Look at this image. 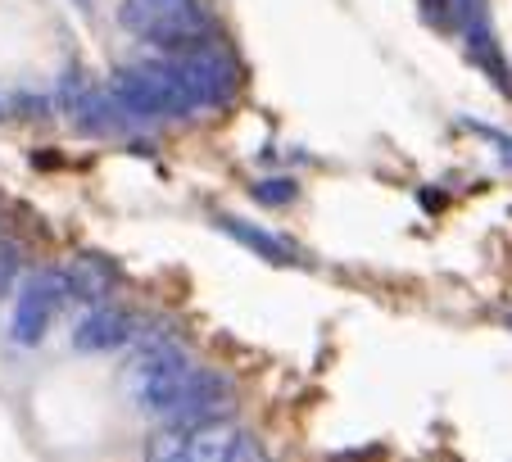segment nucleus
I'll return each mask as SVG.
<instances>
[{
    "label": "nucleus",
    "mask_w": 512,
    "mask_h": 462,
    "mask_svg": "<svg viewBox=\"0 0 512 462\" xmlns=\"http://www.w3.org/2000/svg\"><path fill=\"white\" fill-rule=\"evenodd\" d=\"M150 458H164V462H254V458H263V449L245 426L223 422V417H204V422L164 426V431L150 440Z\"/></svg>",
    "instance_id": "f257e3e1"
},
{
    "label": "nucleus",
    "mask_w": 512,
    "mask_h": 462,
    "mask_svg": "<svg viewBox=\"0 0 512 462\" xmlns=\"http://www.w3.org/2000/svg\"><path fill=\"white\" fill-rule=\"evenodd\" d=\"M109 100L132 118H191L195 100L168 64H132L109 77Z\"/></svg>",
    "instance_id": "f03ea898"
},
{
    "label": "nucleus",
    "mask_w": 512,
    "mask_h": 462,
    "mask_svg": "<svg viewBox=\"0 0 512 462\" xmlns=\"http://www.w3.org/2000/svg\"><path fill=\"white\" fill-rule=\"evenodd\" d=\"M168 68L177 73V82L186 87V96L195 100V109L200 105H227V100H232V87H236L232 59L218 55V50L191 46L177 59H168Z\"/></svg>",
    "instance_id": "7ed1b4c3"
},
{
    "label": "nucleus",
    "mask_w": 512,
    "mask_h": 462,
    "mask_svg": "<svg viewBox=\"0 0 512 462\" xmlns=\"http://www.w3.org/2000/svg\"><path fill=\"white\" fill-rule=\"evenodd\" d=\"M64 277H50V272H41V277L23 281L19 295H14V313H10V336L19 340V345H41V336H46L50 318H55L59 299H64Z\"/></svg>",
    "instance_id": "20e7f679"
},
{
    "label": "nucleus",
    "mask_w": 512,
    "mask_h": 462,
    "mask_svg": "<svg viewBox=\"0 0 512 462\" xmlns=\"http://www.w3.org/2000/svg\"><path fill=\"white\" fill-rule=\"evenodd\" d=\"M64 109H68V118H73V123L87 127V132H96V136L118 132V118H123V109H118L109 96L91 91L78 73L64 77Z\"/></svg>",
    "instance_id": "39448f33"
},
{
    "label": "nucleus",
    "mask_w": 512,
    "mask_h": 462,
    "mask_svg": "<svg viewBox=\"0 0 512 462\" xmlns=\"http://www.w3.org/2000/svg\"><path fill=\"white\" fill-rule=\"evenodd\" d=\"M127 340H132V313L123 308H91L73 331V345L82 354H109V349H123Z\"/></svg>",
    "instance_id": "423d86ee"
},
{
    "label": "nucleus",
    "mask_w": 512,
    "mask_h": 462,
    "mask_svg": "<svg viewBox=\"0 0 512 462\" xmlns=\"http://www.w3.org/2000/svg\"><path fill=\"white\" fill-rule=\"evenodd\" d=\"M218 231H227V236H232V241H241L245 250H254L259 254V259H268V263H281V268H286V263H295L300 259V254L290 250V241L286 236H272V231H263V227H254V222H245V218H227V213H218Z\"/></svg>",
    "instance_id": "0eeeda50"
},
{
    "label": "nucleus",
    "mask_w": 512,
    "mask_h": 462,
    "mask_svg": "<svg viewBox=\"0 0 512 462\" xmlns=\"http://www.w3.org/2000/svg\"><path fill=\"white\" fill-rule=\"evenodd\" d=\"M426 10L435 14V19L440 23H449V28H458V23H472L476 19V0H422Z\"/></svg>",
    "instance_id": "6e6552de"
},
{
    "label": "nucleus",
    "mask_w": 512,
    "mask_h": 462,
    "mask_svg": "<svg viewBox=\"0 0 512 462\" xmlns=\"http://www.w3.org/2000/svg\"><path fill=\"white\" fill-rule=\"evenodd\" d=\"M254 200L286 204V200H295V186H290V182H259V186H254Z\"/></svg>",
    "instance_id": "1a4fd4ad"
},
{
    "label": "nucleus",
    "mask_w": 512,
    "mask_h": 462,
    "mask_svg": "<svg viewBox=\"0 0 512 462\" xmlns=\"http://www.w3.org/2000/svg\"><path fill=\"white\" fill-rule=\"evenodd\" d=\"M14 272H19V254H14V245L0 236V290L14 281Z\"/></svg>",
    "instance_id": "9d476101"
},
{
    "label": "nucleus",
    "mask_w": 512,
    "mask_h": 462,
    "mask_svg": "<svg viewBox=\"0 0 512 462\" xmlns=\"http://www.w3.org/2000/svg\"><path fill=\"white\" fill-rule=\"evenodd\" d=\"M136 5H150V10H173V5H182V0H136Z\"/></svg>",
    "instance_id": "9b49d317"
}]
</instances>
